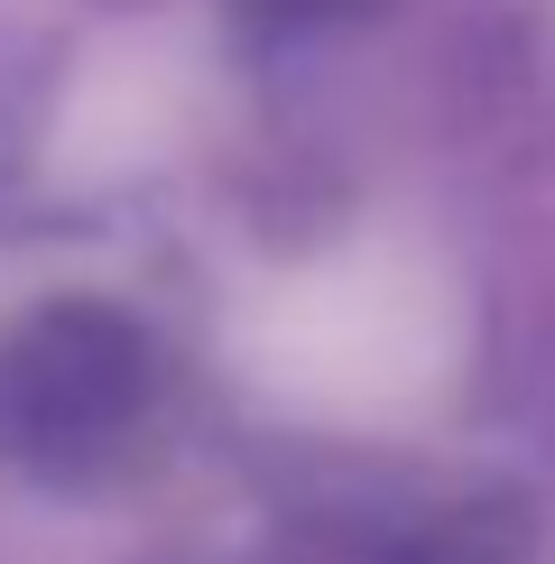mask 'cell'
Listing matches in <instances>:
<instances>
[{"label": "cell", "mask_w": 555, "mask_h": 564, "mask_svg": "<svg viewBox=\"0 0 555 564\" xmlns=\"http://www.w3.org/2000/svg\"><path fill=\"white\" fill-rule=\"evenodd\" d=\"M527 546H537V519L509 490H472V500L416 519L380 564H527Z\"/></svg>", "instance_id": "obj_2"}, {"label": "cell", "mask_w": 555, "mask_h": 564, "mask_svg": "<svg viewBox=\"0 0 555 564\" xmlns=\"http://www.w3.org/2000/svg\"><path fill=\"white\" fill-rule=\"evenodd\" d=\"M157 408V334L102 296H56L0 334V454L92 473Z\"/></svg>", "instance_id": "obj_1"}]
</instances>
